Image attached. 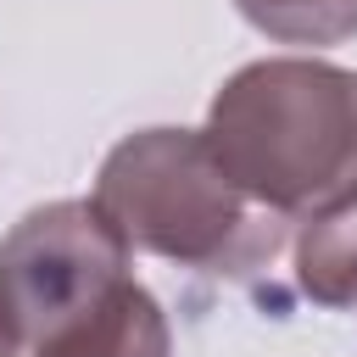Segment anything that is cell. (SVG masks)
I'll return each mask as SVG.
<instances>
[{"instance_id":"cell-6","label":"cell","mask_w":357,"mask_h":357,"mask_svg":"<svg viewBox=\"0 0 357 357\" xmlns=\"http://www.w3.org/2000/svg\"><path fill=\"white\" fill-rule=\"evenodd\" d=\"M0 357H6V351H0Z\"/></svg>"},{"instance_id":"cell-4","label":"cell","mask_w":357,"mask_h":357,"mask_svg":"<svg viewBox=\"0 0 357 357\" xmlns=\"http://www.w3.org/2000/svg\"><path fill=\"white\" fill-rule=\"evenodd\" d=\"M296 284L318 307H357V201L312 218L296 240Z\"/></svg>"},{"instance_id":"cell-5","label":"cell","mask_w":357,"mask_h":357,"mask_svg":"<svg viewBox=\"0 0 357 357\" xmlns=\"http://www.w3.org/2000/svg\"><path fill=\"white\" fill-rule=\"evenodd\" d=\"M240 17L279 45H340L357 33V0H234Z\"/></svg>"},{"instance_id":"cell-2","label":"cell","mask_w":357,"mask_h":357,"mask_svg":"<svg viewBox=\"0 0 357 357\" xmlns=\"http://www.w3.org/2000/svg\"><path fill=\"white\" fill-rule=\"evenodd\" d=\"M223 173L273 218L312 223L357 201V73L318 56L240 67L206 112Z\"/></svg>"},{"instance_id":"cell-3","label":"cell","mask_w":357,"mask_h":357,"mask_svg":"<svg viewBox=\"0 0 357 357\" xmlns=\"http://www.w3.org/2000/svg\"><path fill=\"white\" fill-rule=\"evenodd\" d=\"M89 201L128 251L234 279L268 268L290 229L223 173L201 128H139L117 139L95 173Z\"/></svg>"},{"instance_id":"cell-1","label":"cell","mask_w":357,"mask_h":357,"mask_svg":"<svg viewBox=\"0 0 357 357\" xmlns=\"http://www.w3.org/2000/svg\"><path fill=\"white\" fill-rule=\"evenodd\" d=\"M95 201L33 206L0 240L6 357H173L162 301L134 279Z\"/></svg>"}]
</instances>
